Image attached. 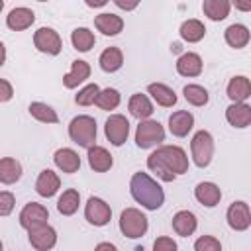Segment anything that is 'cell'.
<instances>
[{"label": "cell", "mask_w": 251, "mask_h": 251, "mask_svg": "<svg viewBox=\"0 0 251 251\" xmlns=\"http://www.w3.org/2000/svg\"><path fill=\"white\" fill-rule=\"evenodd\" d=\"M27 239H29V243H31L33 249H37V251H49L57 243V231L49 224H41L37 227L27 229Z\"/></svg>", "instance_id": "11"}, {"label": "cell", "mask_w": 251, "mask_h": 251, "mask_svg": "<svg viewBox=\"0 0 251 251\" xmlns=\"http://www.w3.org/2000/svg\"><path fill=\"white\" fill-rule=\"evenodd\" d=\"M94 251H118V247L114 243H110V241H102V243H98L94 247Z\"/></svg>", "instance_id": "43"}, {"label": "cell", "mask_w": 251, "mask_h": 251, "mask_svg": "<svg viewBox=\"0 0 251 251\" xmlns=\"http://www.w3.org/2000/svg\"><path fill=\"white\" fill-rule=\"evenodd\" d=\"M147 227H149V220L147 216L137 210V208H126L122 214H120V231L129 237V239H137L141 235L147 233Z\"/></svg>", "instance_id": "4"}, {"label": "cell", "mask_w": 251, "mask_h": 251, "mask_svg": "<svg viewBox=\"0 0 251 251\" xmlns=\"http://www.w3.org/2000/svg\"><path fill=\"white\" fill-rule=\"evenodd\" d=\"M2 8H4V2H2V0H0V12H2Z\"/></svg>", "instance_id": "47"}, {"label": "cell", "mask_w": 251, "mask_h": 251, "mask_svg": "<svg viewBox=\"0 0 251 251\" xmlns=\"http://www.w3.org/2000/svg\"><path fill=\"white\" fill-rule=\"evenodd\" d=\"M22 178V165L14 157H2L0 159V182L2 184H14Z\"/></svg>", "instance_id": "29"}, {"label": "cell", "mask_w": 251, "mask_h": 251, "mask_svg": "<svg viewBox=\"0 0 251 251\" xmlns=\"http://www.w3.org/2000/svg\"><path fill=\"white\" fill-rule=\"evenodd\" d=\"M33 45L37 51L41 53H47V55H59L61 49H63V41H61V35L53 29V27H39L35 33H33Z\"/></svg>", "instance_id": "8"}, {"label": "cell", "mask_w": 251, "mask_h": 251, "mask_svg": "<svg viewBox=\"0 0 251 251\" xmlns=\"http://www.w3.org/2000/svg\"><path fill=\"white\" fill-rule=\"evenodd\" d=\"M94 25L98 31H102L104 35H118L124 29V20L118 14L112 12H102L94 18Z\"/></svg>", "instance_id": "24"}, {"label": "cell", "mask_w": 251, "mask_h": 251, "mask_svg": "<svg viewBox=\"0 0 251 251\" xmlns=\"http://www.w3.org/2000/svg\"><path fill=\"white\" fill-rule=\"evenodd\" d=\"M226 120L229 126L233 127H247L251 124V106L245 102H237V104H229L226 108Z\"/></svg>", "instance_id": "17"}, {"label": "cell", "mask_w": 251, "mask_h": 251, "mask_svg": "<svg viewBox=\"0 0 251 251\" xmlns=\"http://www.w3.org/2000/svg\"><path fill=\"white\" fill-rule=\"evenodd\" d=\"M71 41H73V47L80 53H86L94 47L96 43V37L94 33L88 29V27H76L73 33H71Z\"/></svg>", "instance_id": "33"}, {"label": "cell", "mask_w": 251, "mask_h": 251, "mask_svg": "<svg viewBox=\"0 0 251 251\" xmlns=\"http://www.w3.org/2000/svg\"><path fill=\"white\" fill-rule=\"evenodd\" d=\"M104 133H106V139H108L114 147L124 145L126 139H127V135H129V122H127V118L122 116V114H112V116L106 120Z\"/></svg>", "instance_id": "7"}, {"label": "cell", "mask_w": 251, "mask_h": 251, "mask_svg": "<svg viewBox=\"0 0 251 251\" xmlns=\"http://www.w3.org/2000/svg\"><path fill=\"white\" fill-rule=\"evenodd\" d=\"M196 227H198V220H196V216H194L192 212H188V210H178V212L173 216V229H175L176 235L188 237V235H192V233L196 231Z\"/></svg>", "instance_id": "22"}, {"label": "cell", "mask_w": 251, "mask_h": 251, "mask_svg": "<svg viewBox=\"0 0 251 251\" xmlns=\"http://www.w3.org/2000/svg\"><path fill=\"white\" fill-rule=\"evenodd\" d=\"M235 8H239V10H251V2H245V4H235Z\"/></svg>", "instance_id": "46"}, {"label": "cell", "mask_w": 251, "mask_h": 251, "mask_svg": "<svg viewBox=\"0 0 251 251\" xmlns=\"http://www.w3.org/2000/svg\"><path fill=\"white\" fill-rule=\"evenodd\" d=\"M204 69V63L198 53H182L176 59V73L180 76H198Z\"/></svg>", "instance_id": "21"}, {"label": "cell", "mask_w": 251, "mask_h": 251, "mask_svg": "<svg viewBox=\"0 0 251 251\" xmlns=\"http://www.w3.org/2000/svg\"><path fill=\"white\" fill-rule=\"evenodd\" d=\"M178 33H180V37H182L184 41H188V43H196V41H200V39L206 35V25H204L200 20L190 18V20L182 22Z\"/></svg>", "instance_id": "31"}, {"label": "cell", "mask_w": 251, "mask_h": 251, "mask_svg": "<svg viewBox=\"0 0 251 251\" xmlns=\"http://www.w3.org/2000/svg\"><path fill=\"white\" fill-rule=\"evenodd\" d=\"M14 96V88L6 78H0V102H8Z\"/></svg>", "instance_id": "41"}, {"label": "cell", "mask_w": 251, "mask_h": 251, "mask_svg": "<svg viewBox=\"0 0 251 251\" xmlns=\"http://www.w3.org/2000/svg\"><path fill=\"white\" fill-rule=\"evenodd\" d=\"M69 137L76 145L86 147V149L96 145L94 143L96 141V120L92 116H86V114L73 118L69 124Z\"/></svg>", "instance_id": "3"}, {"label": "cell", "mask_w": 251, "mask_h": 251, "mask_svg": "<svg viewBox=\"0 0 251 251\" xmlns=\"http://www.w3.org/2000/svg\"><path fill=\"white\" fill-rule=\"evenodd\" d=\"M84 218L88 220V224L96 226V227H102L110 222L112 218V208L110 204H106L102 198L98 196H90L86 200V206H84Z\"/></svg>", "instance_id": "9"}, {"label": "cell", "mask_w": 251, "mask_h": 251, "mask_svg": "<svg viewBox=\"0 0 251 251\" xmlns=\"http://www.w3.org/2000/svg\"><path fill=\"white\" fill-rule=\"evenodd\" d=\"M59 188H61V178H59V175H57L55 171H51V169H43V171L39 173L37 180H35V190H37V194L43 196V198H51V196L57 194Z\"/></svg>", "instance_id": "14"}, {"label": "cell", "mask_w": 251, "mask_h": 251, "mask_svg": "<svg viewBox=\"0 0 251 251\" xmlns=\"http://www.w3.org/2000/svg\"><path fill=\"white\" fill-rule=\"evenodd\" d=\"M194 127V116L188 110H176L169 116V131L175 137H186Z\"/></svg>", "instance_id": "13"}, {"label": "cell", "mask_w": 251, "mask_h": 251, "mask_svg": "<svg viewBox=\"0 0 251 251\" xmlns=\"http://www.w3.org/2000/svg\"><path fill=\"white\" fill-rule=\"evenodd\" d=\"M231 10V4L227 0H204L202 2V12L208 16L212 22H222L227 18Z\"/></svg>", "instance_id": "30"}, {"label": "cell", "mask_w": 251, "mask_h": 251, "mask_svg": "<svg viewBox=\"0 0 251 251\" xmlns=\"http://www.w3.org/2000/svg\"><path fill=\"white\" fill-rule=\"evenodd\" d=\"M165 141V129L157 120H141L135 129V145L139 149H149Z\"/></svg>", "instance_id": "6"}, {"label": "cell", "mask_w": 251, "mask_h": 251, "mask_svg": "<svg viewBox=\"0 0 251 251\" xmlns=\"http://www.w3.org/2000/svg\"><path fill=\"white\" fill-rule=\"evenodd\" d=\"M194 251H222V243L214 235H202L194 241Z\"/></svg>", "instance_id": "38"}, {"label": "cell", "mask_w": 251, "mask_h": 251, "mask_svg": "<svg viewBox=\"0 0 251 251\" xmlns=\"http://www.w3.org/2000/svg\"><path fill=\"white\" fill-rule=\"evenodd\" d=\"M88 76H90V65L82 59H76V61H73L71 71L63 76V84H65V88H76Z\"/></svg>", "instance_id": "23"}, {"label": "cell", "mask_w": 251, "mask_h": 251, "mask_svg": "<svg viewBox=\"0 0 251 251\" xmlns=\"http://www.w3.org/2000/svg\"><path fill=\"white\" fill-rule=\"evenodd\" d=\"M27 110H29L31 118H35L37 122H43V124H57L59 122L57 112L51 106L43 104V102H31Z\"/></svg>", "instance_id": "34"}, {"label": "cell", "mask_w": 251, "mask_h": 251, "mask_svg": "<svg viewBox=\"0 0 251 251\" xmlns=\"http://www.w3.org/2000/svg\"><path fill=\"white\" fill-rule=\"evenodd\" d=\"M4 61H6V47H4V43L0 41V67L4 65Z\"/></svg>", "instance_id": "45"}, {"label": "cell", "mask_w": 251, "mask_h": 251, "mask_svg": "<svg viewBox=\"0 0 251 251\" xmlns=\"http://www.w3.org/2000/svg\"><path fill=\"white\" fill-rule=\"evenodd\" d=\"M182 94H184L186 102L192 104V106H206L208 100H210L208 90L204 86H200V84H186L182 88Z\"/></svg>", "instance_id": "35"}, {"label": "cell", "mask_w": 251, "mask_h": 251, "mask_svg": "<svg viewBox=\"0 0 251 251\" xmlns=\"http://www.w3.org/2000/svg\"><path fill=\"white\" fill-rule=\"evenodd\" d=\"M147 94H151V98L159 106H163V108H173L176 104V100H178L176 94H175V90L171 86L163 84V82H151L147 86Z\"/></svg>", "instance_id": "25"}, {"label": "cell", "mask_w": 251, "mask_h": 251, "mask_svg": "<svg viewBox=\"0 0 251 251\" xmlns=\"http://www.w3.org/2000/svg\"><path fill=\"white\" fill-rule=\"evenodd\" d=\"M194 198L206 206V208H214L216 204H220L222 200V190L216 182H210V180H204V182H198L196 188H194Z\"/></svg>", "instance_id": "15"}, {"label": "cell", "mask_w": 251, "mask_h": 251, "mask_svg": "<svg viewBox=\"0 0 251 251\" xmlns=\"http://www.w3.org/2000/svg\"><path fill=\"white\" fill-rule=\"evenodd\" d=\"M178 245L173 237H167V235H161L153 241V251H176Z\"/></svg>", "instance_id": "40"}, {"label": "cell", "mask_w": 251, "mask_h": 251, "mask_svg": "<svg viewBox=\"0 0 251 251\" xmlns=\"http://www.w3.org/2000/svg\"><path fill=\"white\" fill-rule=\"evenodd\" d=\"M226 94H227V98H229L233 104H237V102H245V100L251 96V82H249V78L243 76V75L233 76V78L227 82Z\"/></svg>", "instance_id": "20"}, {"label": "cell", "mask_w": 251, "mask_h": 251, "mask_svg": "<svg viewBox=\"0 0 251 251\" xmlns=\"http://www.w3.org/2000/svg\"><path fill=\"white\" fill-rule=\"evenodd\" d=\"M98 92H100V86L96 82H90V84H86V86H82L78 90V94L75 96V102L78 106H90V104H94Z\"/></svg>", "instance_id": "37"}, {"label": "cell", "mask_w": 251, "mask_h": 251, "mask_svg": "<svg viewBox=\"0 0 251 251\" xmlns=\"http://www.w3.org/2000/svg\"><path fill=\"white\" fill-rule=\"evenodd\" d=\"M2 249H4V247H2V241H0V251H2Z\"/></svg>", "instance_id": "48"}, {"label": "cell", "mask_w": 251, "mask_h": 251, "mask_svg": "<svg viewBox=\"0 0 251 251\" xmlns=\"http://www.w3.org/2000/svg\"><path fill=\"white\" fill-rule=\"evenodd\" d=\"M226 220H227V226L235 231H245L249 226H251V210H249V204L243 202V200H237V202H231L227 212H226Z\"/></svg>", "instance_id": "10"}, {"label": "cell", "mask_w": 251, "mask_h": 251, "mask_svg": "<svg viewBox=\"0 0 251 251\" xmlns=\"http://www.w3.org/2000/svg\"><path fill=\"white\" fill-rule=\"evenodd\" d=\"M224 37H226V43H227L229 47H233V49H243V47L249 43V37H251V35H249L247 25H243V24H231V25L226 27Z\"/></svg>", "instance_id": "27"}, {"label": "cell", "mask_w": 251, "mask_h": 251, "mask_svg": "<svg viewBox=\"0 0 251 251\" xmlns=\"http://www.w3.org/2000/svg\"><path fill=\"white\" fill-rule=\"evenodd\" d=\"M16 198L8 190H0V216H10L14 212Z\"/></svg>", "instance_id": "39"}, {"label": "cell", "mask_w": 251, "mask_h": 251, "mask_svg": "<svg viewBox=\"0 0 251 251\" xmlns=\"http://www.w3.org/2000/svg\"><path fill=\"white\" fill-rule=\"evenodd\" d=\"M86 157H88L90 169L96 171V173H106V171H110L112 165H114V159H112L110 151H108L106 147H102V145H92V147H88V155H86Z\"/></svg>", "instance_id": "19"}, {"label": "cell", "mask_w": 251, "mask_h": 251, "mask_svg": "<svg viewBox=\"0 0 251 251\" xmlns=\"http://www.w3.org/2000/svg\"><path fill=\"white\" fill-rule=\"evenodd\" d=\"M86 6L96 8V6H106V0H86Z\"/></svg>", "instance_id": "44"}, {"label": "cell", "mask_w": 251, "mask_h": 251, "mask_svg": "<svg viewBox=\"0 0 251 251\" xmlns=\"http://www.w3.org/2000/svg\"><path fill=\"white\" fill-rule=\"evenodd\" d=\"M127 110H129V114H131L133 118H137V120L141 122V120H149V116L153 114V104H151V100H149L147 94L137 92V94H133V96L129 98Z\"/></svg>", "instance_id": "26"}, {"label": "cell", "mask_w": 251, "mask_h": 251, "mask_svg": "<svg viewBox=\"0 0 251 251\" xmlns=\"http://www.w3.org/2000/svg\"><path fill=\"white\" fill-rule=\"evenodd\" d=\"M47 220H49V212L39 202H29L20 212V226L25 227V229H31V227H37L41 224H47Z\"/></svg>", "instance_id": "12"}, {"label": "cell", "mask_w": 251, "mask_h": 251, "mask_svg": "<svg viewBox=\"0 0 251 251\" xmlns=\"http://www.w3.org/2000/svg\"><path fill=\"white\" fill-rule=\"evenodd\" d=\"M114 4L118 6V8H122V10H133V8H137V0H133V2H126V0H114Z\"/></svg>", "instance_id": "42"}, {"label": "cell", "mask_w": 251, "mask_h": 251, "mask_svg": "<svg viewBox=\"0 0 251 251\" xmlns=\"http://www.w3.org/2000/svg\"><path fill=\"white\" fill-rule=\"evenodd\" d=\"M147 169L161 180L173 182L178 175H184L188 171V157L178 145H159L147 157Z\"/></svg>", "instance_id": "1"}, {"label": "cell", "mask_w": 251, "mask_h": 251, "mask_svg": "<svg viewBox=\"0 0 251 251\" xmlns=\"http://www.w3.org/2000/svg\"><path fill=\"white\" fill-rule=\"evenodd\" d=\"M190 153H192V161L196 167L204 169L210 165L212 155H214V137L210 131L200 129L194 133L192 141H190Z\"/></svg>", "instance_id": "5"}, {"label": "cell", "mask_w": 251, "mask_h": 251, "mask_svg": "<svg viewBox=\"0 0 251 251\" xmlns=\"http://www.w3.org/2000/svg\"><path fill=\"white\" fill-rule=\"evenodd\" d=\"M78 204H80V194L76 188H67L59 200H57V210L59 214L63 216H73L76 210H78Z\"/></svg>", "instance_id": "32"}, {"label": "cell", "mask_w": 251, "mask_h": 251, "mask_svg": "<svg viewBox=\"0 0 251 251\" xmlns=\"http://www.w3.org/2000/svg\"><path fill=\"white\" fill-rule=\"evenodd\" d=\"M33 22H35L33 10H29V8H25V6H18V8L10 10V14L6 16V25H8L12 31H24V29H27Z\"/></svg>", "instance_id": "16"}, {"label": "cell", "mask_w": 251, "mask_h": 251, "mask_svg": "<svg viewBox=\"0 0 251 251\" xmlns=\"http://www.w3.org/2000/svg\"><path fill=\"white\" fill-rule=\"evenodd\" d=\"M129 192L137 204H141L145 210H159L165 202V192L157 180H153L147 173L139 171L133 173L129 180Z\"/></svg>", "instance_id": "2"}, {"label": "cell", "mask_w": 251, "mask_h": 251, "mask_svg": "<svg viewBox=\"0 0 251 251\" xmlns=\"http://www.w3.org/2000/svg\"><path fill=\"white\" fill-rule=\"evenodd\" d=\"M53 161H55V165H57L59 171L69 173V175H73V173H76V171L80 169V157H78V153H76L75 149H71V147H61V149H57L55 155H53Z\"/></svg>", "instance_id": "18"}, {"label": "cell", "mask_w": 251, "mask_h": 251, "mask_svg": "<svg viewBox=\"0 0 251 251\" xmlns=\"http://www.w3.org/2000/svg\"><path fill=\"white\" fill-rule=\"evenodd\" d=\"M120 100H122V96H120V92L116 88H104V90L98 92L94 104L100 110H108L110 112V110H116L120 106Z\"/></svg>", "instance_id": "36"}, {"label": "cell", "mask_w": 251, "mask_h": 251, "mask_svg": "<svg viewBox=\"0 0 251 251\" xmlns=\"http://www.w3.org/2000/svg\"><path fill=\"white\" fill-rule=\"evenodd\" d=\"M98 63H100V69H102L104 73H116V71H120L122 65H124V53H122L120 47H106V49L100 53Z\"/></svg>", "instance_id": "28"}]
</instances>
